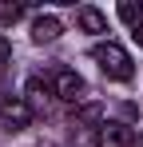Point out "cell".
<instances>
[{
    "label": "cell",
    "mask_w": 143,
    "mask_h": 147,
    "mask_svg": "<svg viewBox=\"0 0 143 147\" xmlns=\"http://www.w3.org/2000/svg\"><path fill=\"white\" fill-rule=\"evenodd\" d=\"M28 92L32 96H52L56 103H84L88 99V84L76 68H64V64H52L40 76L28 80Z\"/></svg>",
    "instance_id": "cell-1"
},
{
    "label": "cell",
    "mask_w": 143,
    "mask_h": 147,
    "mask_svg": "<svg viewBox=\"0 0 143 147\" xmlns=\"http://www.w3.org/2000/svg\"><path fill=\"white\" fill-rule=\"evenodd\" d=\"M92 64L99 68V72L107 76V80H115V84H127L131 76H135V60H131V52L123 48L119 40H99V44H92Z\"/></svg>",
    "instance_id": "cell-2"
},
{
    "label": "cell",
    "mask_w": 143,
    "mask_h": 147,
    "mask_svg": "<svg viewBox=\"0 0 143 147\" xmlns=\"http://www.w3.org/2000/svg\"><path fill=\"white\" fill-rule=\"evenodd\" d=\"M95 147H143V135L119 119H99L95 123Z\"/></svg>",
    "instance_id": "cell-3"
},
{
    "label": "cell",
    "mask_w": 143,
    "mask_h": 147,
    "mask_svg": "<svg viewBox=\"0 0 143 147\" xmlns=\"http://www.w3.org/2000/svg\"><path fill=\"white\" fill-rule=\"evenodd\" d=\"M32 99L28 96H0V127L4 131H24L32 123Z\"/></svg>",
    "instance_id": "cell-4"
},
{
    "label": "cell",
    "mask_w": 143,
    "mask_h": 147,
    "mask_svg": "<svg viewBox=\"0 0 143 147\" xmlns=\"http://www.w3.org/2000/svg\"><path fill=\"white\" fill-rule=\"evenodd\" d=\"M28 32H32V44H56L64 36V24H60L56 12H36L32 24H28Z\"/></svg>",
    "instance_id": "cell-5"
},
{
    "label": "cell",
    "mask_w": 143,
    "mask_h": 147,
    "mask_svg": "<svg viewBox=\"0 0 143 147\" xmlns=\"http://www.w3.org/2000/svg\"><path fill=\"white\" fill-rule=\"evenodd\" d=\"M72 20H76L80 32H88V36H107V16H103L99 8H92V4H80Z\"/></svg>",
    "instance_id": "cell-6"
},
{
    "label": "cell",
    "mask_w": 143,
    "mask_h": 147,
    "mask_svg": "<svg viewBox=\"0 0 143 147\" xmlns=\"http://www.w3.org/2000/svg\"><path fill=\"white\" fill-rule=\"evenodd\" d=\"M119 20L131 28V40L143 48V4H119Z\"/></svg>",
    "instance_id": "cell-7"
},
{
    "label": "cell",
    "mask_w": 143,
    "mask_h": 147,
    "mask_svg": "<svg viewBox=\"0 0 143 147\" xmlns=\"http://www.w3.org/2000/svg\"><path fill=\"white\" fill-rule=\"evenodd\" d=\"M20 16H24L20 4H0V24H16Z\"/></svg>",
    "instance_id": "cell-8"
},
{
    "label": "cell",
    "mask_w": 143,
    "mask_h": 147,
    "mask_svg": "<svg viewBox=\"0 0 143 147\" xmlns=\"http://www.w3.org/2000/svg\"><path fill=\"white\" fill-rule=\"evenodd\" d=\"M40 147H52V143H40Z\"/></svg>",
    "instance_id": "cell-9"
}]
</instances>
